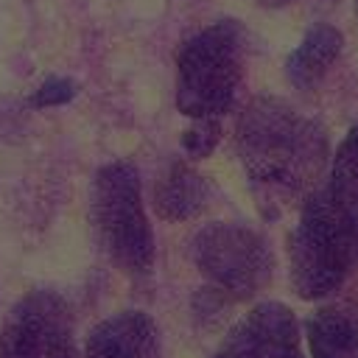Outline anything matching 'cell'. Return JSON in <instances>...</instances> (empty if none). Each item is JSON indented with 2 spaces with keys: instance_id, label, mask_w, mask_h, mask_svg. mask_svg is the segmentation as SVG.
<instances>
[{
  "instance_id": "1",
  "label": "cell",
  "mask_w": 358,
  "mask_h": 358,
  "mask_svg": "<svg viewBox=\"0 0 358 358\" xmlns=\"http://www.w3.org/2000/svg\"><path fill=\"white\" fill-rule=\"evenodd\" d=\"M241 154L266 201L285 204L316 179L322 137L291 109L255 103L241 126Z\"/></svg>"
},
{
  "instance_id": "2",
  "label": "cell",
  "mask_w": 358,
  "mask_h": 358,
  "mask_svg": "<svg viewBox=\"0 0 358 358\" xmlns=\"http://www.w3.org/2000/svg\"><path fill=\"white\" fill-rule=\"evenodd\" d=\"M358 274V224L333 201L330 190L305 199L299 224L288 235V277L299 299H324Z\"/></svg>"
},
{
  "instance_id": "3",
  "label": "cell",
  "mask_w": 358,
  "mask_h": 358,
  "mask_svg": "<svg viewBox=\"0 0 358 358\" xmlns=\"http://www.w3.org/2000/svg\"><path fill=\"white\" fill-rule=\"evenodd\" d=\"M90 224L98 249L126 274L145 277L154 268V232L143 210L140 179L129 162L106 165L90 190Z\"/></svg>"
},
{
  "instance_id": "4",
  "label": "cell",
  "mask_w": 358,
  "mask_h": 358,
  "mask_svg": "<svg viewBox=\"0 0 358 358\" xmlns=\"http://www.w3.org/2000/svg\"><path fill=\"white\" fill-rule=\"evenodd\" d=\"M190 257L204 282L232 302L260 294L274 274V252L268 241L243 224H210L196 232Z\"/></svg>"
},
{
  "instance_id": "5",
  "label": "cell",
  "mask_w": 358,
  "mask_h": 358,
  "mask_svg": "<svg viewBox=\"0 0 358 358\" xmlns=\"http://www.w3.org/2000/svg\"><path fill=\"white\" fill-rule=\"evenodd\" d=\"M0 358H81L73 310L56 291H28L6 316Z\"/></svg>"
},
{
  "instance_id": "6",
  "label": "cell",
  "mask_w": 358,
  "mask_h": 358,
  "mask_svg": "<svg viewBox=\"0 0 358 358\" xmlns=\"http://www.w3.org/2000/svg\"><path fill=\"white\" fill-rule=\"evenodd\" d=\"M238 84V59L229 50V42L215 36L196 42L182 62L179 81V106L185 115L210 117L229 106Z\"/></svg>"
},
{
  "instance_id": "7",
  "label": "cell",
  "mask_w": 358,
  "mask_h": 358,
  "mask_svg": "<svg viewBox=\"0 0 358 358\" xmlns=\"http://www.w3.org/2000/svg\"><path fill=\"white\" fill-rule=\"evenodd\" d=\"M213 358H305L299 322L288 305L260 302L227 333Z\"/></svg>"
},
{
  "instance_id": "8",
  "label": "cell",
  "mask_w": 358,
  "mask_h": 358,
  "mask_svg": "<svg viewBox=\"0 0 358 358\" xmlns=\"http://www.w3.org/2000/svg\"><path fill=\"white\" fill-rule=\"evenodd\" d=\"M84 358H159L157 324L143 310L115 313L90 330Z\"/></svg>"
},
{
  "instance_id": "9",
  "label": "cell",
  "mask_w": 358,
  "mask_h": 358,
  "mask_svg": "<svg viewBox=\"0 0 358 358\" xmlns=\"http://www.w3.org/2000/svg\"><path fill=\"white\" fill-rule=\"evenodd\" d=\"M310 358H358V299H333L305 322Z\"/></svg>"
},
{
  "instance_id": "10",
  "label": "cell",
  "mask_w": 358,
  "mask_h": 358,
  "mask_svg": "<svg viewBox=\"0 0 358 358\" xmlns=\"http://www.w3.org/2000/svg\"><path fill=\"white\" fill-rule=\"evenodd\" d=\"M207 204V185L185 165H173L154 187V207L168 221H187Z\"/></svg>"
},
{
  "instance_id": "11",
  "label": "cell",
  "mask_w": 358,
  "mask_h": 358,
  "mask_svg": "<svg viewBox=\"0 0 358 358\" xmlns=\"http://www.w3.org/2000/svg\"><path fill=\"white\" fill-rule=\"evenodd\" d=\"M327 190L333 201L358 224V129H352L341 143L333 165V182Z\"/></svg>"
},
{
  "instance_id": "12",
  "label": "cell",
  "mask_w": 358,
  "mask_h": 358,
  "mask_svg": "<svg viewBox=\"0 0 358 358\" xmlns=\"http://www.w3.org/2000/svg\"><path fill=\"white\" fill-rule=\"evenodd\" d=\"M215 140H218V126H215V123H204V126L187 131L185 148H187L193 157H204V154L215 145Z\"/></svg>"
},
{
  "instance_id": "13",
  "label": "cell",
  "mask_w": 358,
  "mask_h": 358,
  "mask_svg": "<svg viewBox=\"0 0 358 358\" xmlns=\"http://www.w3.org/2000/svg\"><path fill=\"white\" fill-rule=\"evenodd\" d=\"M70 95H73V87H70L67 81H50V84H45V87L39 90L36 103H39V106H45V103H62V101H67Z\"/></svg>"
}]
</instances>
